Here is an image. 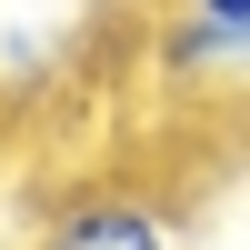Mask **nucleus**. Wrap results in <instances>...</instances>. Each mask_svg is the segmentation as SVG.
Instances as JSON below:
<instances>
[{"instance_id": "1", "label": "nucleus", "mask_w": 250, "mask_h": 250, "mask_svg": "<svg viewBox=\"0 0 250 250\" xmlns=\"http://www.w3.org/2000/svg\"><path fill=\"white\" fill-rule=\"evenodd\" d=\"M30 250H180V230H170V200L160 190H140V180H90V190H70L40 220Z\"/></svg>"}, {"instance_id": "3", "label": "nucleus", "mask_w": 250, "mask_h": 250, "mask_svg": "<svg viewBox=\"0 0 250 250\" xmlns=\"http://www.w3.org/2000/svg\"><path fill=\"white\" fill-rule=\"evenodd\" d=\"M190 10H230V20H250V0H190Z\"/></svg>"}, {"instance_id": "2", "label": "nucleus", "mask_w": 250, "mask_h": 250, "mask_svg": "<svg viewBox=\"0 0 250 250\" xmlns=\"http://www.w3.org/2000/svg\"><path fill=\"white\" fill-rule=\"evenodd\" d=\"M150 60H160L170 80H250V20H230V10H190V0H180Z\"/></svg>"}]
</instances>
